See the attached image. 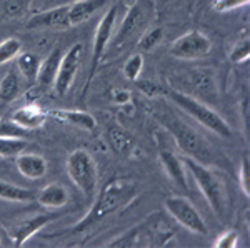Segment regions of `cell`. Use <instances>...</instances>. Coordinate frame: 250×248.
<instances>
[{
	"label": "cell",
	"mask_w": 250,
	"mask_h": 248,
	"mask_svg": "<svg viewBox=\"0 0 250 248\" xmlns=\"http://www.w3.org/2000/svg\"><path fill=\"white\" fill-rule=\"evenodd\" d=\"M230 60L233 63H242V62H247L249 57H250V40L245 37V38H240L235 45L232 47L230 50Z\"/></svg>",
	"instance_id": "obj_28"
},
{
	"label": "cell",
	"mask_w": 250,
	"mask_h": 248,
	"mask_svg": "<svg viewBox=\"0 0 250 248\" xmlns=\"http://www.w3.org/2000/svg\"><path fill=\"white\" fill-rule=\"evenodd\" d=\"M20 94V82L15 72H9L0 82V102L9 103Z\"/></svg>",
	"instance_id": "obj_23"
},
{
	"label": "cell",
	"mask_w": 250,
	"mask_h": 248,
	"mask_svg": "<svg viewBox=\"0 0 250 248\" xmlns=\"http://www.w3.org/2000/svg\"><path fill=\"white\" fill-rule=\"evenodd\" d=\"M142 69H144V57L140 52H137V54H132L127 58V62L124 63V75L128 80H132V82H137Z\"/></svg>",
	"instance_id": "obj_27"
},
{
	"label": "cell",
	"mask_w": 250,
	"mask_h": 248,
	"mask_svg": "<svg viewBox=\"0 0 250 248\" xmlns=\"http://www.w3.org/2000/svg\"><path fill=\"white\" fill-rule=\"evenodd\" d=\"M27 130L22 129L20 125L14 122V120L0 118V137H20L25 138Z\"/></svg>",
	"instance_id": "obj_29"
},
{
	"label": "cell",
	"mask_w": 250,
	"mask_h": 248,
	"mask_svg": "<svg viewBox=\"0 0 250 248\" xmlns=\"http://www.w3.org/2000/svg\"><path fill=\"white\" fill-rule=\"evenodd\" d=\"M0 245H2V235H0Z\"/></svg>",
	"instance_id": "obj_38"
},
{
	"label": "cell",
	"mask_w": 250,
	"mask_h": 248,
	"mask_svg": "<svg viewBox=\"0 0 250 248\" xmlns=\"http://www.w3.org/2000/svg\"><path fill=\"white\" fill-rule=\"evenodd\" d=\"M37 197V191L14 185L10 182L0 180V198L7 202H32Z\"/></svg>",
	"instance_id": "obj_20"
},
{
	"label": "cell",
	"mask_w": 250,
	"mask_h": 248,
	"mask_svg": "<svg viewBox=\"0 0 250 248\" xmlns=\"http://www.w3.org/2000/svg\"><path fill=\"white\" fill-rule=\"evenodd\" d=\"M167 117L168 118L164 120V125L165 129L170 132V135L175 140L177 147L182 150V153L200 163L212 162V150L202 135L197 134L187 123H184L182 120L173 118L172 115H167Z\"/></svg>",
	"instance_id": "obj_4"
},
{
	"label": "cell",
	"mask_w": 250,
	"mask_h": 248,
	"mask_svg": "<svg viewBox=\"0 0 250 248\" xmlns=\"http://www.w3.org/2000/svg\"><path fill=\"white\" fill-rule=\"evenodd\" d=\"M180 158H182V163L185 170H187V173L192 175L193 182L197 183V187L204 193V197L207 198L210 209L222 218L225 213V205H227L225 202L227 200H225L224 183L219 178V175L212 169H208L205 163L197 162V160L187 157V155H182Z\"/></svg>",
	"instance_id": "obj_2"
},
{
	"label": "cell",
	"mask_w": 250,
	"mask_h": 248,
	"mask_svg": "<svg viewBox=\"0 0 250 248\" xmlns=\"http://www.w3.org/2000/svg\"><path fill=\"white\" fill-rule=\"evenodd\" d=\"M137 85H139V89L142 90L147 97H155L160 90L154 82H150V80H140V82H137Z\"/></svg>",
	"instance_id": "obj_34"
},
{
	"label": "cell",
	"mask_w": 250,
	"mask_h": 248,
	"mask_svg": "<svg viewBox=\"0 0 250 248\" xmlns=\"http://www.w3.org/2000/svg\"><path fill=\"white\" fill-rule=\"evenodd\" d=\"M108 142H110V147L117 153L125 155V157L130 155L135 147L134 138H132L124 129H120V127H110V129H108Z\"/></svg>",
	"instance_id": "obj_21"
},
{
	"label": "cell",
	"mask_w": 250,
	"mask_h": 248,
	"mask_svg": "<svg viewBox=\"0 0 250 248\" xmlns=\"http://www.w3.org/2000/svg\"><path fill=\"white\" fill-rule=\"evenodd\" d=\"M60 60H62V50L55 49L47 55V58L43 60V62H40L37 80H35V82H37L42 89H47L48 85H54V80H55V75H57Z\"/></svg>",
	"instance_id": "obj_18"
},
{
	"label": "cell",
	"mask_w": 250,
	"mask_h": 248,
	"mask_svg": "<svg viewBox=\"0 0 250 248\" xmlns=\"http://www.w3.org/2000/svg\"><path fill=\"white\" fill-rule=\"evenodd\" d=\"M105 3L107 0H77L68 9V25H80V23L87 22Z\"/></svg>",
	"instance_id": "obj_15"
},
{
	"label": "cell",
	"mask_w": 250,
	"mask_h": 248,
	"mask_svg": "<svg viewBox=\"0 0 250 248\" xmlns=\"http://www.w3.org/2000/svg\"><path fill=\"white\" fill-rule=\"evenodd\" d=\"M27 149V140L20 137H0V157H17Z\"/></svg>",
	"instance_id": "obj_24"
},
{
	"label": "cell",
	"mask_w": 250,
	"mask_h": 248,
	"mask_svg": "<svg viewBox=\"0 0 250 248\" xmlns=\"http://www.w3.org/2000/svg\"><path fill=\"white\" fill-rule=\"evenodd\" d=\"M212 40L202 34L200 30H190L184 34L182 37L173 40L170 49L172 57L179 60H199L210 54Z\"/></svg>",
	"instance_id": "obj_8"
},
{
	"label": "cell",
	"mask_w": 250,
	"mask_h": 248,
	"mask_svg": "<svg viewBox=\"0 0 250 248\" xmlns=\"http://www.w3.org/2000/svg\"><path fill=\"white\" fill-rule=\"evenodd\" d=\"M39 67H40V58L32 52H23V54H19L17 57V69L22 74V77L27 80V82L34 83L37 80V74H39Z\"/></svg>",
	"instance_id": "obj_22"
},
{
	"label": "cell",
	"mask_w": 250,
	"mask_h": 248,
	"mask_svg": "<svg viewBox=\"0 0 250 248\" xmlns=\"http://www.w3.org/2000/svg\"><path fill=\"white\" fill-rule=\"evenodd\" d=\"M68 9L70 5H59L54 9L39 12L30 17L27 27L29 29H62L68 27Z\"/></svg>",
	"instance_id": "obj_12"
},
{
	"label": "cell",
	"mask_w": 250,
	"mask_h": 248,
	"mask_svg": "<svg viewBox=\"0 0 250 248\" xmlns=\"http://www.w3.org/2000/svg\"><path fill=\"white\" fill-rule=\"evenodd\" d=\"M15 163H17V170L25 178L39 180L47 173V160L42 155L37 153H19L15 157Z\"/></svg>",
	"instance_id": "obj_14"
},
{
	"label": "cell",
	"mask_w": 250,
	"mask_h": 248,
	"mask_svg": "<svg viewBox=\"0 0 250 248\" xmlns=\"http://www.w3.org/2000/svg\"><path fill=\"white\" fill-rule=\"evenodd\" d=\"M35 200L45 209H62L68 202V191L60 183H50V185L43 187L42 190L37 191Z\"/></svg>",
	"instance_id": "obj_16"
},
{
	"label": "cell",
	"mask_w": 250,
	"mask_h": 248,
	"mask_svg": "<svg viewBox=\"0 0 250 248\" xmlns=\"http://www.w3.org/2000/svg\"><path fill=\"white\" fill-rule=\"evenodd\" d=\"M52 117H55L60 122H65V123H70L74 127H79V129H83L87 132L94 130L97 127V120L92 117L88 112H83V110H52L50 112Z\"/></svg>",
	"instance_id": "obj_19"
},
{
	"label": "cell",
	"mask_w": 250,
	"mask_h": 248,
	"mask_svg": "<svg viewBox=\"0 0 250 248\" xmlns=\"http://www.w3.org/2000/svg\"><path fill=\"white\" fill-rule=\"evenodd\" d=\"M127 9H128L127 15L124 17L119 30H117L115 40L110 42L112 45H115V47L128 42V40L132 37H135V35L144 29L147 20L150 19V12L154 10V5H152V0H137L134 5L127 7Z\"/></svg>",
	"instance_id": "obj_7"
},
{
	"label": "cell",
	"mask_w": 250,
	"mask_h": 248,
	"mask_svg": "<svg viewBox=\"0 0 250 248\" xmlns=\"http://www.w3.org/2000/svg\"><path fill=\"white\" fill-rule=\"evenodd\" d=\"M188 80L192 82V87L195 90H207V92L213 90L212 75L207 74V72H192Z\"/></svg>",
	"instance_id": "obj_30"
},
{
	"label": "cell",
	"mask_w": 250,
	"mask_h": 248,
	"mask_svg": "<svg viewBox=\"0 0 250 248\" xmlns=\"http://www.w3.org/2000/svg\"><path fill=\"white\" fill-rule=\"evenodd\" d=\"M20 3L19 0H9L7 2V14L9 15H19L20 14Z\"/></svg>",
	"instance_id": "obj_36"
},
{
	"label": "cell",
	"mask_w": 250,
	"mask_h": 248,
	"mask_svg": "<svg viewBox=\"0 0 250 248\" xmlns=\"http://www.w3.org/2000/svg\"><path fill=\"white\" fill-rule=\"evenodd\" d=\"M130 100V94L127 90H115L114 92V102L119 103V105H124V103H128Z\"/></svg>",
	"instance_id": "obj_35"
},
{
	"label": "cell",
	"mask_w": 250,
	"mask_h": 248,
	"mask_svg": "<svg viewBox=\"0 0 250 248\" xmlns=\"http://www.w3.org/2000/svg\"><path fill=\"white\" fill-rule=\"evenodd\" d=\"M239 178H240L242 190H244V193L249 197V195H250V160H249V155L247 153H245L244 158H242Z\"/></svg>",
	"instance_id": "obj_32"
},
{
	"label": "cell",
	"mask_w": 250,
	"mask_h": 248,
	"mask_svg": "<svg viewBox=\"0 0 250 248\" xmlns=\"http://www.w3.org/2000/svg\"><path fill=\"white\" fill-rule=\"evenodd\" d=\"M250 0H213V9L217 12H230L239 7L249 5Z\"/></svg>",
	"instance_id": "obj_33"
},
{
	"label": "cell",
	"mask_w": 250,
	"mask_h": 248,
	"mask_svg": "<svg viewBox=\"0 0 250 248\" xmlns=\"http://www.w3.org/2000/svg\"><path fill=\"white\" fill-rule=\"evenodd\" d=\"M170 98L180 110H184L187 115H190L195 122H199L207 130L213 132V134H217L222 138L232 137L230 125L215 110H212L210 107L205 105L200 100H197L193 95L184 94V92L179 90H170Z\"/></svg>",
	"instance_id": "obj_3"
},
{
	"label": "cell",
	"mask_w": 250,
	"mask_h": 248,
	"mask_svg": "<svg viewBox=\"0 0 250 248\" xmlns=\"http://www.w3.org/2000/svg\"><path fill=\"white\" fill-rule=\"evenodd\" d=\"M164 207L167 210V213L188 231L197 235L208 233L205 220L202 218V215L199 213V210L195 209V205L190 200H187L185 197H168L165 198Z\"/></svg>",
	"instance_id": "obj_6"
},
{
	"label": "cell",
	"mask_w": 250,
	"mask_h": 248,
	"mask_svg": "<svg viewBox=\"0 0 250 248\" xmlns=\"http://www.w3.org/2000/svg\"><path fill=\"white\" fill-rule=\"evenodd\" d=\"M164 37V29L162 27H154V29H148L142 37L137 42V47H139L140 52H150L154 50L159 42Z\"/></svg>",
	"instance_id": "obj_25"
},
{
	"label": "cell",
	"mask_w": 250,
	"mask_h": 248,
	"mask_svg": "<svg viewBox=\"0 0 250 248\" xmlns=\"http://www.w3.org/2000/svg\"><path fill=\"white\" fill-rule=\"evenodd\" d=\"M22 50V42L19 38H7L3 42H0V65L2 63L10 62L12 58H15Z\"/></svg>",
	"instance_id": "obj_26"
},
{
	"label": "cell",
	"mask_w": 250,
	"mask_h": 248,
	"mask_svg": "<svg viewBox=\"0 0 250 248\" xmlns=\"http://www.w3.org/2000/svg\"><path fill=\"white\" fill-rule=\"evenodd\" d=\"M159 160L162 163L165 173L168 175V178L172 180L173 183L180 187V189L187 190V170H185L182 158L177 157L173 152L170 150H160L159 153Z\"/></svg>",
	"instance_id": "obj_13"
},
{
	"label": "cell",
	"mask_w": 250,
	"mask_h": 248,
	"mask_svg": "<svg viewBox=\"0 0 250 248\" xmlns=\"http://www.w3.org/2000/svg\"><path fill=\"white\" fill-rule=\"evenodd\" d=\"M17 125H20L25 130H35L39 127H42L47 120V114L42 109H39L37 105H25L22 109H19L17 112H14L12 115Z\"/></svg>",
	"instance_id": "obj_17"
},
{
	"label": "cell",
	"mask_w": 250,
	"mask_h": 248,
	"mask_svg": "<svg viewBox=\"0 0 250 248\" xmlns=\"http://www.w3.org/2000/svg\"><path fill=\"white\" fill-rule=\"evenodd\" d=\"M55 218H57V215L54 213H42V215H35L32 218L22 220V222H17L9 229V237L12 240V243L17 247H23L27 240L34 237L39 230H42L47 223H50Z\"/></svg>",
	"instance_id": "obj_11"
},
{
	"label": "cell",
	"mask_w": 250,
	"mask_h": 248,
	"mask_svg": "<svg viewBox=\"0 0 250 248\" xmlns=\"http://www.w3.org/2000/svg\"><path fill=\"white\" fill-rule=\"evenodd\" d=\"M83 45L82 43H74L65 54H62V60L54 80V89L59 95H65L70 90L74 78L80 67V57H82Z\"/></svg>",
	"instance_id": "obj_9"
},
{
	"label": "cell",
	"mask_w": 250,
	"mask_h": 248,
	"mask_svg": "<svg viewBox=\"0 0 250 248\" xmlns=\"http://www.w3.org/2000/svg\"><path fill=\"white\" fill-rule=\"evenodd\" d=\"M135 195H137V187L132 180L122 177L108 180L105 185H104V189L100 190V193L92 200L94 202L92 203V209L79 222V225L75 227V231L87 230L88 227L102 222L104 218H107L108 215L117 211L120 207L127 205Z\"/></svg>",
	"instance_id": "obj_1"
},
{
	"label": "cell",
	"mask_w": 250,
	"mask_h": 248,
	"mask_svg": "<svg viewBox=\"0 0 250 248\" xmlns=\"http://www.w3.org/2000/svg\"><path fill=\"white\" fill-rule=\"evenodd\" d=\"M117 14H119V9L117 7H112L110 10H107L104 14V17L100 19L99 25H97L95 30V37H94V47H92V58H90V77L94 75V72L97 69V65L100 63L104 54H105L107 47L110 45L112 37H114V27L117 22Z\"/></svg>",
	"instance_id": "obj_10"
},
{
	"label": "cell",
	"mask_w": 250,
	"mask_h": 248,
	"mask_svg": "<svg viewBox=\"0 0 250 248\" xmlns=\"http://www.w3.org/2000/svg\"><path fill=\"white\" fill-rule=\"evenodd\" d=\"M137 2V0H124V3H125V5H127V7H130V5H134V3Z\"/></svg>",
	"instance_id": "obj_37"
},
{
	"label": "cell",
	"mask_w": 250,
	"mask_h": 248,
	"mask_svg": "<svg viewBox=\"0 0 250 248\" xmlns=\"http://www.w3.org/2000/svg\"><path fill=\"white\" fill-rule=\"evenodd\" d=\"M67 173L74 185L85 195L88 202H92L99 185V172L94 157L85 149L74 150L67 158Z\"/></svg>",
	"instance_id": "obj_5"
},
{
	"label": "cell",
	"mask_w": 250,
	"mask_h": 248,
	"mask_svg": "<svg viewBox=\"0 0 250 248\" xmlns=\"http://www.w3.org/2000/svg\"><path fill=\"white\" fill-rule=\"evenodd\" d=\"M239 245V233L235 230H227L213 242V247L217 248H235Z\"/></svg>",
	"instance_id": "obj_31"
}]
</instances>
